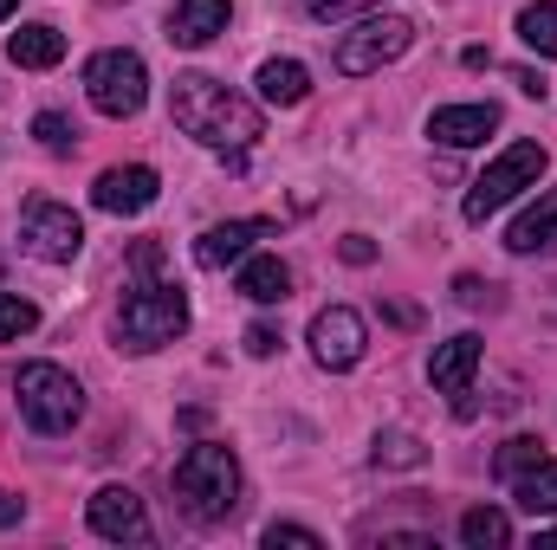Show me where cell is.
Listing matches in <instances>:
<instances>
[{
	"label": "cell",
	"mask_w": 557,
	"mask_h": 550,
	"mask_svg": "<svg viewBox=\"0 0 557 550\" xmlns=\"http://www.w3.org/2000/svg\"><path fill=\"white\" fill-rule=\"evenodd\" d=\"M337 253H344V266H370V260H376V247H370L363 234H350V240H344Z\"/></svg>",
	"instance_id": "obj_30"
},
{
	"label": "cell",
	"mask_w": 557,
	"mask_h": 550,
	"mask_svg": "<svg viewBox=\"0 0 557 550\" xmlns=\"http://www.w3.org/2000/svg\"><path fill=\"white\" fill-rule=\"evenodd\" d=\"M234 285H240V298H253V304H285V291H292V266H285L278 253H247L240 273H234Z\"/></svg>",
	"instance_id": "obj_18"
},
{
	"label": "cell",
	"mask_w": 557,
	"mask_h": 550,
	"mask_svg": "<svg viewBox=\"0 0 557 550\" xmlns=\"http://www.w3.org/2000/svg\"><path fill=\"white\" fill-rule=\"evenodd\" d=\"M506 247L519 253V260H532V253H552L557 247V188H545L519 221H512V234H506Z\"/></svg>",
	"instance_id": "obj_17"
},
{
	"label": "cell",
	"mask_w": 557,
	"mask_h": 550,
	"mask_svg": "<svg viewBox=\"0 0 557 550\" xmlns=\"http://www.w3.org/2000/svg\"><path fill=\"white\" fill-rule=\"evenodd\" d=\"M7 59H13V65H26V72H52V65L65 59V33H59V26H46V20H26V26H13V33H7Z\"/></svg>",
	"instance_id": "obj_16"
},
{
	"label": "cell",
	"mask_w": 557,
	"mask_h": 550,
	"mask_svg": "<svg viewBox=\"0 0 557 550\" xmlns=\"http://www.w3.org/2000/svg\"><path fill=\"white\" fill-rule=\"evenodd\" d=\"M20 253H33L46 266H72L85 253V221L65 201H26V214H20Z\"/></svg>",
	"instance_id": "obj_8"
},
{
	"label": "cell",
	"mask_w": 557,
	"mask_h": 550,
	"mask_svg": "<svg viewBox=\"0 0 557 550\" xmlns=\"http://www.w3.org/2000/svg\"><path fill=\"white\" fill-rule=\"evenodd\" d=\"M363 350H370V324H363L350 304H331V311L311 317V357H318V370L344 376V370L363 363Z\"/></svg>",
	"instance_id": "obj_9"
},
{
	"label": "cell",
	"mask_w": 557,
	"mask_h": 550,
	"mask_svg": "<svg viewBox=\"0 0 557 550\" xmlns=\"http://www.w3.org/2000/svg\"><path fill=\"white\" fill-rule=\"evenodd\" d=\"M486 291H493V285H480V278H454V298H460V304H486Z\"/></svg>",
	"instance_id": "obj_31"
},
{
	"label": "cell",
	"mask_w": 557,
	"mask_h": 550,
	"mask_svg": "<svg viewBox=\"0 0 557 550\" xmlns=\"http://www.w3.org/2000/svg\"><path fill=\"white\" fill-rule=\"evenodd\" d=\"M253 85H260V104H273V111H292V104L311 98V72L298 59H267Z\"/></svg>",
	"instance_id": "obj_19"
},
{
	"label": "cell",
	"mask_w": 557,
	"mask_h": 550,
	"mask_svg": "<svg viewBox=\"0 0 557 550\" xmlns=\"http://www.w3.org/2000/svg\"><path fill=\"white\" fill-rule=\"evenodd\" d=\"M13 402H20L33 434H72L85 421V389L59 363H20L13 370Z\"/></svg>",
	"instance_id": "obj_4"
},
{
	"label": "cell",
	"mask_w": 557,
	"mask_h": 550,
	"mask_svg": "<svg viewBox=\"0 0 557 550\" xmlns=\"http://www.w3.org/2000/svg\"><path fill=\"white\" fill-rule=\"evenodd\" d=\"M370 460H376V466H421L428 453H421V440L409 434V427H389V434H376Z\"/></svg>",
	"instance_id": "obj_24"
},
{
	"label": "cell",
	"mask_w": 557,
	"mask_h": 550,
	"mask_svg": "<svg viewBox=\"0 0 557 550\" xmlns=\"http://www.w3.org/2000/svg\"><path fill=\"white\" fill-rule=\"evenodd\" d=\"M85 525L111 545H143L149 538V512H143V499L131 486H98L91 505H85Z\"/></svg>",
	"instance_id": "obj_11"
},
{
	"label": "cell",
	"mask_w": 557,
	"mask_h": 550,
	"mask_svg": "<svg viewBox=\"0 0 557 550\" xmlns=\"http://www.w3.org/2000/svg\"><path fill=\"white\" fill-rule=\"evenodd\" d=\"M169 117L182 137H195L201 149H221V155H240L260 142V104L208 72H182L169 85Z\"/></svg>",
	"instance_id": "obj_1"
},
{
	"label": "cell",
	"mask_w": 557,
	"mask_h": 550,
	"mask_svg": "<svg viewBox=\"0 0 557 550\" xmlns=\"http://www.w3.org/2000/svg\"><path fill=\"white\" fill-rule=\"evenodd\" d=\"M539 460H545V440H532V434H512V440H506V447L493 453V473H499V479L512 486V479H519L525 466H539Z\"/></svg>",
	"instance_id": "obj_23"
},
{
	"label": "cell",
	"mask_w": 557,
	"mask_h": 550,
	"mask_svg": "<svg viewBox=\"0 0 557 550\" xmlns=\"http://www.w3.org/2000/svg\"><path fill=\"white\" fill-rule=\"evenodd\" d=\"M519 39L539 52V59H557V0H532L519 13Z\"/></svg>",
	"instance_id": "obj_22"
},
{
	"label": "cell",
	"mask_w": 557,
	"mask_h": 550,
	"mask_svg": "<svg viewBox=\"0 0 557 550\" xmlns=\"http://www.w3.org/2000/svg\"><path fill=\"white\" fill-rule=\"evenodd\" d=\"M33 137H39L46 155H72V149H78V130H72L65 111H39V117H33Z\"/></svg>",
	"instance_id": "obj_25"
},
{
	"label": "cell",
	"mask_w": 557,
	"mask_h": 550,
	"mask_svg": "<svg viewBox=\"0 0 557 550\" xmlns=\"http://www.w3.org/2000/svg\"><path fill=\"white\" fill-rule=\"evenodd\" d=\"M512 499H519V505H525L532 518H552V512H557V460H552V453H545L539 466H525V473L512 479Z\"/></svg>",
	"instance_id": "obj_20"
},
{
	"label": "cell",
	"mask_w": 557,
	"mask_h": 550,
	"mask_svg": "<svg viewBox=\"0 0 557 550\" xmlns=\"http://www.w3.org/2000/svg\"><path fill=\"white\" fill-rule=\"evenodd\" d=\"M227 20H234L227 0H175V7H169V46L201 52V46H214V39L227 33Z\"/></svg>",
	"instance_id": "obj_14"
},
{
	"label": "cell",
	"mask_w": 557,
	"mask_h": 550,
	"mask_svg": "<svg viewBox=\"0 0 557 550\" xmlns=\"http://www.w3.org/2000/svg\"><path fill=\"white\" fill-rule=\"evenodd\" d=\"M175 499H182L188 518H201V525L234 518V512H240V460H234V447L195 440V447L175 460Z\"/></svg>",
	"instance_id": "obj_2"
},
{
	"label": "cell",
	"mask_w": 557,
	"mask_h": 550,
	"mask_svg": "<svg viewBox=\"0 0 557 550\" xmlns=\"http://www.w3.org/2000/svg\"><path fill=\"white\" fill-rule=\"evenodd\" d=\"M260 545H267V550H278V545H285V550H324V538H318L311 525H278V518H273V525L260 532Z\"/></svg>",
	"instance_id": "obj_28"
},
{
	"label": "cell",
	"mask_w": 557,
	"mask_h": 550,
	"mask_svg": "<svg viewBox=\"0 0 557 550\" xmlns=\"http://www.w3.org/2000/svg\"><path fill=\"white\" fill-rule=\"evenodd\" d=\"M182 330H188V291H182V285L143 278V285L124 291V304H117V343H124L131 357H149V350L175 343Z\"/></svg>",
	"instance_id": "obj_3"
},
{
	"label": "cell",
	"mask_w": 557,
	"mask_h": 550,
	"mask_svg": "<svg viewBox=\"0 0 557 550\" xmlns=\"http://www.w3.org/2000/svg\"><path fill=\"white\" fill-rule=\"evenodd\" d=\"M460 545L467 550H506L512 545V518H506L499 505H473V512L460 518Z\"/></svg>",
	"instance_id": "obj_21"
},
{
	"label": "cell",
	"mask_w": 557,
	"mask_h": 550,
	"mask_svg": "<svg viewBox=\"0 0 557 550\" xmlns=\"http://www.w3.org/2000/svg\"><path fill=\"white\" fill-rule=\"evenodd\" d=\"M278 343H285V337H278L273 324H247V357H273Z\"/></svg>",
	"instance_id": "obj_29"
},
{
	"label": "cell",
	"mask_w": 557,
	"mask_h": 550,
	"mask_svg": "<svg viewBox=\"0 0 557 550\" xmlns=\"http://www.w3.org/2000/svg\"><path fill=\"white\" fill-rule=\"evenodd\" d=\"M13 7H20V0H0V20H13Z\"/></svg>",
	"instance_id": "obj_34"
},
{
	"label": "cell",
	"mask_w": 557,
	"mask_h": 550,
	"mask_svg": "<svg viewBox=\"0 0 557 550\" xmlns=\"http://www.w3.org/2000/svg\"><path fill=\"white\" fill-rule=\"evenodd\" d=\"M156 195H162V175L149 168V162H124V168H104L98 182H91V208L98 214H143V208H156Z\"/></svg>",
	"instance_id": "obj_10"
},
{
	"label": "cell",
	"mask_w": 557,
	"mask_h": 550,
	"mask_svg": "<svg viewBox=\"0 0 557 550\" xmlns=\"http://www.w3.org/2000/svg\"><path fill=\"white\" fill-rule=\"evenodd\" d=\"M278 227L273 221H221V227H208L201 240H195V266L201 273H227V266H240L260 240H273Z\"/></svg>",
	"instance_id": "obj_13"
},
{
	"label": "cell",
	"mask_w": 557,
	"mask_h": 550,
	"mask_svg": "<svg viewBox=\"0 0 557 550\" xmlns=\"http://www.w3.org/2000/svg\"><path fill=\"white\" fill-rule=\"evenodd\" d=\"M473 376H480V337H473V330H460V337L434 343V357H428V383H434L441 396H454V409H460V414H473V402H467Z\"/></svg>",
	"instance_id": "obj_12"
},
{
	"label": "cell",
	"mask_w": 557,
	"mask_h": 550,
	"mask_svg": "<svg viewBox=\"0 0 557 550\" xmlns=\"http://www.w3.org/2000/svg\"><path fill=\"white\" fill-rule=\"evenodd\" d=\"M20 518H26V505H20V499H13V492H0V532H13V525H20Z\"/></svg>",
	"instance_id": "obj_32"
},
{
	"label": "cell",
	"mask_w": 557,
	"mask_h": 550,
	"mask_svg": "<svg viewBox=\"0 0 557 550\" xmlns=\"http://www.w3.org/2000/svg\"><path fill=\"white\" fill-rule=\"evenodd\" d=\"M383 7H389V0H305V13L324 20V26H331V20H363V13H383Z\"/></svg>",
	"instance_id": "obj_27"
},
{
	"label": "cell",
	"mask_w": 557,
	"mask_h": 550,
	"mask_svg": "<svg viewBox=\"0 0 557 550\" xmlns=\"http://www.w3.org/2000/svg\"><path fill=\"white\" fill-rule=\"evenodd\" d=\"M552 168V155H545V142H532V137H519V142H506L493 162H486V175L467 188V201H460V214L480 227V221H493L506 201H519L525 188H539V175Z\"/></svg>",
	"instance_id": "obj_5"
},
{
	"label": "cell",
	"mask_w": 557,
	"mask_h": 550,
	"mask_svg": "<svg viewBox=\"0 0 557 550\" xmlns=\"http://www.w3.org/2000/svg\"><path fill=\"white\" fill-rule=\"evenodd\" d=\"M85 98H91V111L98 117H137L143 104H149V65H143L131 46H111V52H98L91 65H85Z\"/></svg>",
	"instance_id": "obj_6"
},
{
	"label": "cell",
	"mask_w": 557,
	"mask_h": 550,
	"mask_svg": "<svg viewBox=\"0 0 557 550\" xmlns=\"http://www.w3.org/2000/svg\"><path fill=\"white\" fill-rule=\"evenodd\" d=\"M26 330H39V311H33V298H20V291H0V343H20Z\"/></svg>",
	"instance_id": "obj_26"
},
{
	"label": "cell",
	"mask_w": 557,
	"mask_h": 550,
	"mask_svg": "<svg viewBox=\"0 0 557 550\" xmlns=\"http://www.w3.org/2000/svg\"><path fill=\"white\" fill-rule=\"evenodd\" d=\"M409 46H416V26H409L403 13H363V20L337 39V72H344V78H370V72L396 65Z\"/></svg>",
	"instance_id": "obj_7"
},
{
	"label": "cell",
	"mask_w": 557,
	"mask_h": 550,
	"mask_svg": "<svg viewBox=\"0 0 557 550\" xmlns=\"http://www.w3.org/2000/svg\"><path fill=\"white\" fill-rule=\"evenodd\" d=\"M539 550H557V525L552 532H539Z\"/></svg>",
	"instance_id": "obj_33"
},
{
	"label": "cell",
	"mask_w": 557,
	"mask_h": 550,
	"mask_svg": "<svg viewBox=\"0 0 557 550\" xmlns=\"http://www.w3.org/2000/svg\"><path fill=\"white\" fill-rule=\"evenodd\" d=\"M499 130V104H441L428 117V137L447 142V149H473Z\"/></svg>",
	"instance_id": "obj_15"
}]
</instances>
